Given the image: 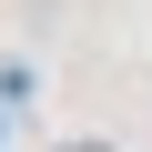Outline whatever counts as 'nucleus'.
Instances as JSON below:
<instances>
[{
    "label": "nucleus",
    "instance_id": "1",
    "mask_svg": "<svg viewBox=\"0 0 152 152\" xmlns=\"http://www.w3.org/2000/svg\"><path fill=\"white\" fill-rule=\"evenodd\" d=\"M51 152H122V142H112V132H61Z\"/></svg>",
    "mask_w": 152,
    "mask_h": 152
}]
</instances>
